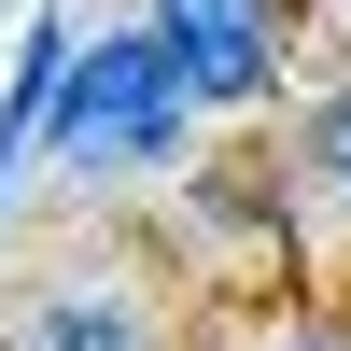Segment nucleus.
Instances as JSON below:
<instances>
[{
	"instance_id": "20e7f679",
	"label": "nucleus",
	"mask_w": 351,
	"mask_h": 351,
	"mask_svg": "<svg viewBox=\"0 0 351 351\" xmlns=\"http://www.w3.org/2000/svg\"><path fill=\"white\" fill-rule=\"evenodd\" d=\"M14 351H169L155 324H141V295H112V281H43L28 295Z\"/></svg>"
},
{
	"instance_id": "39448f33",
	"label": "nucleus",
	"mask_w": 351,
	"mask_h": 351,
	"mask_svg": "<svg viewBox=\"0 0 351 351\" xmlns=\"http://www.w3.org/2000/svg\"><path fill=\"white\" fill-rule=\"evenodd\" d=\"M309 197H324V211H351V84L309 112Z\"/></svg>"
},
{
	"instance_id": "f257e3e1",
	"label": "nucleus",
	"mask_w": 351,
	"mask_h": 351,
	"mask_svg": "<svg viewBox=\"0 0 351 351\" xmlns=\"http://www.w3.org/2000/svg\"><path fill=\"white\" fill-rule=\"evenodd\" d=\"M183 127H197V84L169 71L155 14L112 28V43H84L71 84H56V169H169Z\"/></svg>"
},
{
	"instance_id": "f03ea898",
	"label": "nucleus",
	"mask_w": 351,
	"mask_h": 351,
	"mask_svg": "<svg viewBox=\"0 0 351 351\" xmlns=\"http://www.w3.org/2000/svg\"><path fill=\"white\" fill-rule=\"evenodd\" d=\"M155 43L197 84V112H239L281 84V0H155Z\"/></svg>"
},
{
	"instance_id": "7ed1b4c3",
	"label": "nucleus",
	"mask_w": 351,
	"mask_h": 351,
	"mask_svg": "<svg viewBox=\"0 0 351 351\" xmlns=\"http://www.w3.org/2000/svg\"><path fill=\"white\" fill-rule=\"evenodd\" d=\"M71 28L56 14H28V43H14V84H0V211H14V183H28V155L56 141V84H71Z\"/></svg>"
},
{
	"instance_id": "423d86ee",
	"label": "nucleus",
	"mask_w": 351,
	"mask_h": 351,
	"mask_svg": "<svg viewBox=\"0 0 351 351\" xmlns=\"http://www.w3.org/2000/svg\"><path fill=\"white\" fill-rule=\"evenodd\" d=\"M267 351H351V337L337 324H295V337H267Z\"/></svg>"
}]
</instances>
